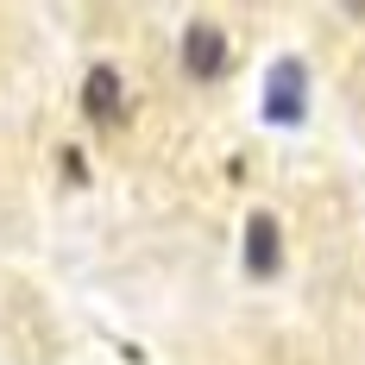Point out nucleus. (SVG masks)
I'll return each instance as SVG.
<instances>
[{"label":"nucleus","instance_id":"f257e3e1","mask_svg":"<svg viewBox=\"0 0 365 365\" xmlns=\"http://www.w3.org/2000/svg\"><path fill=\"white\" fill-rule=\"evenodd\" d=\"M302 108H309V76H302L296 57H284V63L271 70V88H264V113H271L277 126H296Z\"/></svg>","mask_w":365,"mask_h":365},{"label":"nucleus","instance_id":"7ed1b4c3","mask_svg":"<svg viewBox=\"0 0 365 365\" xmlns=\"http://www.w3.org/2000/svg\"><path fill=\"white\" fill-rule=\"evenodd\" d=\"M182 70L195 76V82H215V76L227 70V38H220L215 26H189V32H182Z\"/></svg>","mask_w":365,"mask_h":365},{"label":"nucleus","instance_id":"20e7f679","mask_svg":"<svg viewBox=\"0 0 365 365\" xmlns=\"http://www.w3.org/2000/svg\"><path fill=\"white\" fill-rule=\"evenodd\" d=\"M82 108H88V120H101V126H120V120H126V95H120V76H113L108 63L88 70V82H82Z\"/></svg>","mask_w":365,"mask_h":365},{"label":"nucleus","instance_id":"f03ea898","mask_svg":"<svg viewBox=\"0 0 365 365\" xmlns=\"http://www.w3.org/2000/svg\"><path fill=\"white\" fill-rule=\"evenodd\" d=\"M246 271L252 277H277L284 271V233H277V220L264 215V208L246 220Z\"/></svg>","mask_w":365,"mask_h":365}]
</instances>
